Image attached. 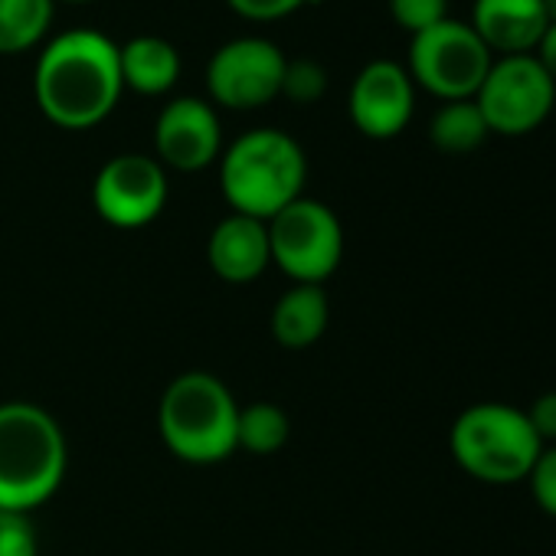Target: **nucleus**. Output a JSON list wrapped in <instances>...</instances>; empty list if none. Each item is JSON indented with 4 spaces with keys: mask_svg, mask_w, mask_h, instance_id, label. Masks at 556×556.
Here are the masks:
<instances>
[{
    "mask_svg": "<svg viewBox=\"0 0 556 556\" xmlns=\"http://www.w3.org/2000/svg\"><path fill=\"white\" fill-rule=\"evenodd\" d=\"M289 439H292V419L278 403L258 400V403L239 406L236 448L249 455H275L286 448Z\"/></svg>",
    "mask_w": 556,
    "mask_h": 556,
    "instance_id": "18",
    "label": "nucleus"
},
{
    "mask_svg": "<svg viewBox=\"0 0 556 556\" xmlns=\"http://www.w3.org/2000/svg\"><path fill=\"white\" fill-rule=\"evenodd\" d=\"M523 413H527V422L540 442H556V390L540 393Z\"/></svg>",
    "mask_w": 556,
    "mask_h": 556,
    "instance_id": "24",
    "label": "nucleus"
},
{
    "mask_svg": "<svg viewBox=\"0 0 556 556\" xmlns=\"http://www.w3.org/2000/svg\"><path fill=\"white\" fill-rule=\"evenodd\" d=\"M452 458L465 475L484 484L527 481L543 442L527 422V413L507 403H475L452 422Z\"/></svg>",
    "mask_w": 556,
    "mask_h": 556,
    "instance_id": "5",
    "label": "nucleus"
},
{
    "mask_svg": "<svg viewBox=\"0 0 556 556\" xmlns=\"http://www.w3.org/2000/svg\"><path fill=\"white\" fill-rule=\"evenodd\" d=\"M118 63L122 83L141 96H161L180 76V53L164 37H131L125 47H118Z\"/></svg>",
    "mask_w": 556,
    "mask_h": 556,
    "instance_id": "16",
    "label": "nucleus"
},
{
    "mask_svg": "<svg viewBox=\"0 0 556 556\" xmlns=\"http://www.w3.org/2000/svg\"><path fill=\"white\" fill-rule=\"evenodd\" d=\"M546 27L543 0H475L471 8V30L501 56L533 53Z\"/></svg>",
    "mask_w": 556,
    "mask_h": 556,
    "instance_id": "14",
    "label": "nucleus"
},
{
    "mask_svg": "<svg viewBox=\"0 0 556 556\" xmlns=\"http://www.w3.org/2000/svg\"><path fill=\"white\" fill-rule=\"evenodd\" d=\"M328 92V73L318 60L299 56L286 63V76H282V96H289L292 102H318Z\"/></svg>",
    "mask_w": 556,
    "mask_h": 556,
    "instance_id": "20",
    "label": "nucleus"
},
{
    "mask_svg": "<svg viewBox=\"0 0 556 556\" xmlns=\"http://www.w3.org/2000/svg\"><path fill=\"white\" fill-rule=\"evenodd\" d=\"M239 403L232 390L206 374L187 370L174 377L157 406V429L164 445L190 465H216L236 452Z\"/></svg>",
    "mask_w": 556,
    "mask_h": 556,
    "instance_id": "4",
    "label": "nucleus"
},
{
    "mask_svg": "<svg viewBox=\"0 0 556 556\" xmlns=\"http://www.w3.org/2000/svg\"><path fill=\"white\" fill-rule=\"evenodd\" d=\"M527 484L533 491V501L540 510H546L549 517H556V445H543V452L536 455Z\"/></svg>",
    "mask_w": 556,
    "mask_h": 556,
    "instance_id": "23",
    "label": "nucleus"
},
{
    "mask_svg": "<svg viewBox=\"0 0 556 556\" xmlns=\"http://www.w3.org/2000/svg\"><path fill=\"white\" fill-rule=\"evenodd\" d=\"M491 135H530L540 128L556 105V83L536 63L533 53L501 56L491 63L475 96Z\"/></svg>",
    "mask_w": 556,
    "mask_h": 556,
    "instance_id": "8",
    "label": "nucleus"
},
{
    "mask_svg": "<svg viewBox=\"0 0 556 556\" xmlns=\"http://www.w3.org/2000/svg\"><path fill=\"white\" fill-rule=\"evenodd\" d=\"M308 161L302 144L278 128L239 135L219 157V187L232 213L271 219L305 190Z\"/></svg>",
    "mask_w": 556,
    "mask_h": 556,
    "instance_id": "3",
    "label": "nucleus"
},
{
    "mask_svg": "<svg viewBox=\"0 0 556 556\" xmlns=\"http://www.w3.org/2000/svg\"><path fill=\"white\" fill-rule=\"evenodd\" d=\"M268 226L271 265L282 268L295 286H321L344 258V226L338 213L312 197L292 200Z\"/></svg>",
    "mask_w": 556,
    "mask_h": 556,
    "instance_id": "6",
    "label": "nucleus"
},
{
    "mask_svg": "<svg viewBox=\"0 0 556 556\" xmlns=\"http://www.w3.org/2000/svg\"><path fill=\"white\" fill-rule=\"evenodd\" d=\"M53 0H0V53H21L43 40Z\"/></svg>",
    "mask_w": 556,
    "mask_h": 556,
    "instance_id": "19",
    "label": "nucleus"
},
{
    "mask_svg": "<svg viewBox=\"0 0 556 556\" xmlns=\"http://www.w3.org/2000/svg\"><path fill=\"white\" fill-rule=\"evenodd\" d=\"M305 0H229V8L239 11L242 17L252 21H275V17H286L292 11H299Z\"/></svg>",
    "mask_w": 556,
    "mask_h": 556,
    "instance_id": "25",
    "label": "nucleus"
},
{
    "mask_svg": "<svg viewBox=\"0 0 556 556\" xmlns=\"http://www.w3.org/2000/svg\"><path fill=\"white\" fill-rule=\"evenodd\" d=\"M70 465L60 419L27 400L0 403V510L30 514L47 504Z\"/></svg>",
    "mask_w": 556,
    "mask_h": 556,
    "instance_id": "2",
    "label": "nucleus"
},
{
    "mask_svg": "<svg viewBox=\"0 0 556 556\" xmlns=\"http://www.w3.org/2000/svg\"><path fill=\"white\" fill-rule=\"evenodd\" d=\"M289 56L271 40L239 37L223 43L206 63V89L226 109H258L282 96Z\"/></svg>",
    "mask_w": 556,
    "mask_h": 556,
    "instance_id": "9",
    "label": "nucleus"
},
{
    "mask_svg": "<svg viewBox=\"0 0 556 556\" xmlns=\"http://www.w3.org/2000/svg\"><path fill=\"white\" fill-rule=\"evenodd\" d=\"M494 53L481 43L471 24L445 17L442 24L422 30L409 43V76L426 92L439 96L442 102L475 99Z\"/></svg>",
    "mask_w": 556,
    "mask_h": 556,
    "instance_id": "7",
    "label": "nucleus"
},
{
    "mask_svg": "<svg viewBox=\"0 0 556 556\" xmlns=\"http://www.w3.org/2000/svg\"><path fill=\"white\" fill-rule=\"evenodd\" d=\"M351 118L367 138H396L416 109V83L396 60L367 63L351 86Z\"/></svg>",
    "mask_w": 556,
    "mask_h": 556,
    "instance_id": "11",
    "label": "nucleus"
},
{
    "mask_svg": "<svg viewBox=\"0 0 556 556\" xmlns=\"http://www.w3.org/2000/svg\"><path fill=\"white\" fill-rule=\"evenodd\" d=\"M390 14L416 37L448 17V0H390Z\"/></svg>",
    "mask_w": 556,
    "mask_h": 556,
    "instance_id": "22",
    "label": "nucleus"
},
{
    "mask_svg": "<svg viewBox=\"0 0 556 556\" xmlns=\"http://www.w3.org/2000/svg\"><path fill=\"white\" fill-rule=\"evenodd\" d=\"M533 56H536V63L546 70V76L556 83V24H549V27L543 30V37H540Z\"/></svg>",
    "mask_w": 556,
    "mask_h": 556,
    "instance_id": "26",
    "label": "nucleus"
},
{
    "mask_svg": "<svg viewBox=\"0 0 556 556\" xmlns=\"http://www.w3.org/2000/svg\"><path fill=\"white\" fill-rule=\"evenodd\" d=\"M40 540L30 514L0 510V556H37Z\"/></svg>",
    "mask_w": 556,
    "mask_h": 556,
    "instance_id": "21",
    "label": "nucleus"
},
{
    "mask_svg": "<svg viewBox=\"0 0 556 556\" xmlns=\"http://www.w3.org/2000/svg\"><path fill=\"white\" fill-rule=\"evenodd\" d=\"M488 135V122L475 99L442 102V109L429 122V141L442 154H471L484 144Z\"/></svg>",
    "mask_w": 556,
    "mask_h": 556,
    "instance_id": "17",
    "label": "nucleus"
},
{
    "mask_svg": "<svg viewBox=\"0 0 556 556\" xmlns=\"http://www.w3.org/2000/svg\"><path fill=\"white\" fill-rule=\"evenodd\" d=\"M157 161L174 170H203L223 151V128L206 99L180 96L167 102L154 122Z\"/></svg>",
    "mask_w": 556,
    "mask_h": 556,
    "instance_id": "12",
    "label": "nucleus"
},
{
    "mask_svg": "<svg viewBox=\"0 0 556 556\" xmlns=\"http://www.w3.org/2000/svg\"><path fill=\"white\" fill-rule=\"evenodd\" d=\"M206 262L213 275L229 286H249L271 265L268 249V226L265 219L229 213L219 219L206 239Z\"/></svg>",
    "mask_w": 556,
    "mask_h": 556,
    "instance_id": "13",
    "label": "nucleus"
},
{
    "mask_svg": "<svg viewBox=\"0 0 556 556\" xmlns=\"http://www.w3.org/2000/svg\"><path fill=\"white\" fill-rule=\"evenodd\" d=\"M331 321V302L321 286H292L271 308V338L286 351H308Z\"/></svg>",
    "mask_w": 556,
    "mask_h": 556,
    "instance_id": "15",
    "label": "nucleus"
},
{
    "mask_svg": "<svg viewBox=\"0 0 556 556\" xmlns=\"http://www.w3.org/2000/svg\"><path fill=\"white\" fill-rule=\"evenodd\" d=\"M543 14H546V24H556V0H543Z\"/></svg>",
    "mask_w": 556,
    "mask_h": 556,
    "instance_id": "27",
    "label": "nucleus"
},
{
    "mask_svg": "<svg viewBox=\"0 0 556 556\" xmlns=\"http://www.w3.org/2000/svg\"><path fill=\"white\" fill-rule=\"evenodd\" d=\"M92 203L109 226L141 229L164 213L167 170L151 154H118L99 167Z\"/></svg>",
    "mask_w": 556,
    "mask_h": 556,
    "instance_id": "10",
    "label": "nucleus"
},
{
    "mask_svg": "<svg viewBox=\"0 0 556 556\" xmlns=\"http://www.w3.org/2000/svg\"><path fill=\"white\" fill-rule=\"evenodd\" d=\"M122 89L115 40L89 27L53 37L34 70L40 112L60 128L99 125L118 105Z\"/></svg>",
    "mask_w": 556,
    "mask_h": 556,
    "instance_id": "1",
    "label": "nucleus"
}]
</instances>
